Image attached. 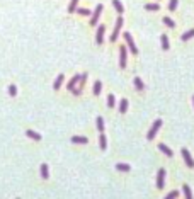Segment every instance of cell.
Wrapping results in <instances>:
<instances>
[{"mask_svg":"<svg viewBox=\"0 0 194 199\" xmlns=\"http://www.w3.org/2000/svg\"><path fill=\"white\" fill-rule=\"evenodd\" d=\"M123 22H124V19H123V16L119 14V17L116 19L114 31H112V34H111V41H112V43H114L116 39H118V36H119V31H121V27H123Z\"/></svg>","mask_w":194,"mask_h":199,"instance_id":"obj_1","label":"cell"},{"mask_svg":"<svg viewBox=\"0 0 194 199\" xmlns=\"http://www.w3.org/2000/svg\"><path fill=\"white\" fill-rule=\"evenodd\" d=\"M160 126H162V119H157L155 123H153V126L150 128V131H148V135H147V140H148V141H152L153 138H155V135H157L158 129H160Z\"/></svg>","mask_w":194,"mask_h":199,"instance_id":"obj_2","label":"cell"},{"mask_svg":"<svg viewBox=\"0 0 194 199\" xmlns=\"http://www.w3.org/2000/svg\"><path fill=\"white\" fill-rule=\"evenodd\" d=\"M124 41H126V44H128V48H130V51H131L133 55H138V48H136V44H135V41H133V37L130 32H124Z\"/></svg>","mask_w":194,"mask_h":199,"instance_id":"obj_3","label":"cell"},{"mask_svg":"<svg viewBox=\"0 0 194 199\" xmlns=\"http://www.w3.org/2000/svg\"><path fill=\"white\" fill-rule=\"evenodd\" d=\"M100 14H102V4H99V5L95 7L94 14H92V19H90V26H97V22H99Z\"/></svg>","mask_w":194,"mask_h":199,"instance_id":"obj_4","label":"cell"},{"mask_svg":"<svg viewBox=\"0 0 194 199\" xmlns=\"http://www.w3.org/2000/svg\"><path fill=\"white\" fill-rule=\"evenodd\" d=\"M182 157H184V162H186V165H187L189 168H194V160L193 157H191V153H189V150H186V148H182Z\"/></svg>","mask_w":194,"mask_h":199,"instance_id":"obj_5","label":"cell"},{"mask_svg":"<svg viewBox=\"0 0 194 199\" xmlns=\"http://www.w3.org/2000/svg\"><path fill=\"white\" fill-rule=\"evenodd\" d=\"M87 77H89V75H87V73H82V75H80V80H79V87H75V89L72 90V92H73L75 95H80V92H82V89H84V84H85V80H87Z\"/></svg>","mask_w":194,"mask_h":199,"instance_id":"obj_6","label":"cell"},{"mask_svg":"<svg viewBox=\"0 0 194 199\" xmlns=\"http://www.w3.org/2000/svg\"><path fill=\"white\" fill-rule=\"evenodd\" d=\"M163 182H165V168H160L157 174V189H163Z\"/></svg>","mask_w":194,"mask_h":199,"instance_id":"obj_7","label":"cell"},{"mask_svg":"<svg viewBox=\"0 0 194 199\" xmlns=\"http://www.w3.org/2000/svg\"><path fill=\"white\" fill-rule=\"evenodd\" d=\"M119 67L126 68V48L119 46Z\"/></svg>","mask_w":194,"mask_h":199,"instance_id":"obj_8","label":"cell"},{"mask_svg":"<svg viewBox=\"0 0 194 199\" xmlns=\"http://www.w3.org/2000/svg\"><path fill=\"white\" fill-rule=\"evenodd\" d=\"M104 31H106V26H99L97 36H95V43H97V44H102V43H104Z\"/></svg>","mask_w":194,"mask_h":199,"instance_id":"obj_9","label":"cell"},{"mask_svg":"<svg viewBox=\"0 0 194 199\" xmlns=\"http://www.w3.org/2000/svg\"><path fill=\"white\" fill-rule=\"evenodd\" d=\"M79 80H80V75H73V79L70 80L68 84H67V89H68V90H73L75 85L79 84Z\"/></svg>","mask_w":194,"mask_h":199,"instance_id":"obj_10","label":"cell"},{"mask_svg":"<svg viewBox=\"0 0 194 199\" xmlns=\"http://www.w3.org/2000/svg\"><path fill=\"white\" fill-rule=\"evenodd\" d=\"M158 150H160L162 153H165L167 157H172V155H174L172 150H170V148H169L167 145H163V143H158Z\"/></svg>","mask_w":194,"mask_h":199,"instance_id":"obj_11","label":"cell"},{"mask_svg":"<svg viewBox=\"0 0 194 199\" xmlns=\"http://www.w3.org/2000/svg\"><path fill=\"white\" fill-rule=\"evenodd\" d=\"M63 80H65V75L60 73V75L56 77V80H55V84H53V89H55V90L60 89V87H61V84H63Z\"/></svg>","mask_w":194,"mask_h":199,"instance_id":"obj_12","label":"cell"},{"mask_svg":"<svg viewBox=\"0 0 194 199\" xmlns=\"http://www.w3.org/2000/svg\"><path fill=\"white\" fill-rule=\"evenodd\" d=\"M26 135L29 138H32V140H34V141H41V135H37L36 131H32V129H27L26 131Z\"/></svg>","mask_w":194,"mask_h":199,"instance_id":"obj_13","label":"cell"},{"mask_svg":"<svg viewBox=\"0 0 194 199\" xmlns=\"http://www.w3.org/2000/svg\"><path fill=\"white\" fill-rule=\"evenodd\" d=\"M99 147H100V150H106V148H107V140H106L104 133H100V136H99Z\"/></svg>","mask_w":194,"mask_h":199,"instance_id":"obj_14","label":"cell"},{"mask_svg":"<svg viewBox=\"0 0 194 199\" xmlns=\"http://www.w3.org/2000/svg\"><path fill=\"white\" fill-rule=\"evenodd\" d=\"M112 5H114L118 14H123V12H124V7H123V4H121L119 0H112Z\"/></svg>","mask_w":194,"mask_h":199,"instance_id":"obj_15","label":"cell"},{"mask_svg":"<svg viewBox=\"0 0 194 199\" xmlns=\"http://www.w3.org/2000/svg\"><path fill=\"white\" fill-rule=\"evenodd\" d=\"M116 170H119V172H130L131 167H130L128 163H118V165H116Z\"/></svg>","mask_w":194,"mask_h":199,"instance_id":"obj_16","label":"cell"},{"mask_svg":"<svg viewBox=\"0 0 194 199\" xmlns=\"http://www.w3.org/2000/svg\"><path fill=\"white\" fill-rule=\"evenodd\" d=\"M126 111H128V99H123L119 102V112L121 114H126Z\"/></svg>","mask_w":194,"mask_h":199,"instance_id":"obj_17","label":"cell"},{"mask_svg":"<svg viewBox=\"0 0 194 199\" xmlns=\"http://www.w3.org/2000/svg\"><path fill=\"white\" fill-rule=\"evenodd\" d=\"M72 143H80V145H85V143H89V140L85 136H73L72 138Z\"/></svg>","mask_w":194,"mask_h":199,"instance_id":"obj_18","label":"cell"},{"mask_svg":"<svg viewBox=\"0 0 194 199\" xmlns=\"http://www.w3.org/2000/svg\"><path fill=\"white\" fill-rule=\"evenodd\" d=\"M182 192H184V198H186V199L193 198V192H191V189H189L187 184H184V186H182Z\"/></svg>","mask_w":194,"mask_h":199,"instance_id":"obj_19","label":"cell"},{"mask_svg":"<svg viewBox=\"0 0 194 199\" xmlns=\"http://www.w3.org/2000/svg\"><path fill=\"white\" fill-rule=\"evenodd\" d=\"M95 124H97V131H99V133H104V119H102V117H97V121H95Z\"/></svg>","mask_w":194,"mask_h":199,"instance_id":"obj_20","label":"cell"},{"mask_svg":"<svg viewBox=\"0 0 194 199\" xmlns=\"http://www.w3.org/2000/svg\"><path fill=\"white\" fill-rule=\"evenodd\" d=\"M41 177L43 179H48V177H49V170H48V165H46V163H43V165H41Z\"/></svg>","mask_w":194,"mask_h":199,"instance_id":"obj_21","label":"cell"},{"mask_svg":"<svg viewBox=\"0 0 194 199\" xmlns=\"http://www.w3.org/2000/svg\"><path fill=\"white\" fill-rule=\"evenodd\" d=\"M191 37H194V29H189L187 32H184L182 34V41H189Z\"/></svg>","mask_w":194,"mask_h":199,"instance_id":"obj_22","label":"cell"},{"mask_svg":"<svg viewBox=\"0 0 194 199\" xmlns=\"http://www.w3.org/2000/svg\"><path fill=\"white\" fill-rule=\"evenodd\" d=\"M160 41H162V49L167 51L169 49V37H167V34H162V39H160Z\"/></svg>","mask_w":194,"mask_h":199,"instance_id":"obj_23","label":"cell"},{"mask_svg":"<svg viewBox=\"0 0 194 199\" xmlns=\"http://www.w3.org/2000/svg\"><path fill=\"white\" fill-rule=\"evenodd\" d=\"M100 90H102V84H100V80H97L94 84V95H99Z\"/></svg>","mask_w":194,"mask_h":199,"instance_id":"obj_24","label":"cell"},{"mask_svg":"<svg viewBox=\"0 0 194 199\" xmlns=\"http://www.w3.org/2000/svg\"><path fill=\"white\" fill-rule=\"evenodd\" d=\"M135 87H136V90H140V92H142L143 89H145V85H143V82H142V79H135Z\"/></svg>","mask_w":194,"mask_h":199,"instance_id":"obj_25","label":"cell"},{"mask_svg":"<svg viewBox=\"0 0 194 199\" xmlns=\"http://www.w3.org/2000/svg\"><path fill=\"white\" fill-rule=\"evenodd\" d=\"M77 4H79V0H70V5H68V12H70V14L77 10Z\"/></svg>","mask_w":194,"mask_h":199,"instance_id":"obj_26","label":"cell"},{"mask_svg":"<svg viewBox=\"0 0 194 199\" xmlns=\"http://www.w3.org/2000/svg\"><path fill=\"white\" fill-rule=\"evenodd\" d=\"M162 21H163V24H165V26H169V27H175V22H174L172 19H170V17H163Z\"/></svg>","mask_w":194,"mask_h":199,"instance_id":"obj_27","label":"cell"},{"mask_svg":"<svg viewBox=\"0 0 194 199\" xmlns=\"http://www.w3.org/2000/svg\"><path fill=\"white\" fill-rule=\"evenodd\" d=\"M145 9H147V10H155V12H157L158 9H160V5H158V4H147Z\"/></svg>","mask_w":194,"mask_h":199,"instance_id":"obj_28","label":"cell"},{"mask_svg":"<svg viewBox=\"0 0 194 199\" xmlns=\"http://www.w3.org/2000/svg\"><path fill=\"white\" fill-rule=\"evenodd\" d=\"M114 104H116L114 95H112V94H109V95H107V107H114Z\"/></svg>","mask_w":194,"mask_h":199,"instance_id":"obj_29","label":"cell"},{"mask_svg":"<svg viewBox=\"0 0 194 199\" xmlns=\"http://www.w3.org/2000/svg\"><path fill=\"white\" fill-rule=\"evenodd\" d=\"M177 9V0H170L169 2V10H175Z\"/></svg>","mask_w":194,"mask_h":199,"instance_id":"obj_30","label":"cell"},{"mask_svg":"<svg viewBox=\"0 0 194 199\" xmlns=\"http://www.w3.org/2000/svg\"><path fill=\"white\" fill-rule=\"evenodd\" d=\"M77 12H79L80 16H89V14H90L89 9H77Z\"/></svg>","mask_w":194,"mask_h":199,"instance_id":"obj_31","label":"cell"},{"mask_svg":"<svg viewBox=\"0 0 194 199\" xmlns=\"http://www.w3.org/2000/svg\"><path fill=\"white\" fill-rule=\"evenodd\" d=\"M9 94H10L12 97L17 94V87H16V85H10V87H9Z\"/></svg>","mask_w":194,"mask_h":199,"instance_id":"obj_32","label":"cell"},{"mask_svg":"<svg viewBox=\"0 0 194 199\" xmlns=\"http://www.w3.org/2000/svg\"><path fill=\"white\" fill-rule=\"evenodd\" d=\"M177 196H179L177 191H172V192H169V194H167V198H169V199H174V198H177Z\"/></svg>","mask_w":194,"mask_h":199,"instance_id":"obj_33","label":"cell"},{"mask_svg":"<svg viewBox=\"0 0 194 199\" xmlns=\"http://www.w3.org/2000/svg\"><path fill=\"white\" fill-rule=\"evenodd\" d=\"M193 102H194V95H193Z\"/></svg>","mask_w":194,"mask_h":199,"instance_id":"obj_34","label":"cell"}]
</instances>
